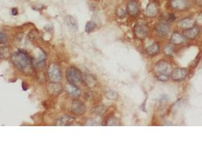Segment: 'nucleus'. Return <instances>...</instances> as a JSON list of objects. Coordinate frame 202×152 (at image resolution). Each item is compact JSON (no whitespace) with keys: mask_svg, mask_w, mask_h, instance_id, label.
I'll use <instances>...</instances> for the list:
<instances>
[{"mask_svg":"<svg viewBox=\"0 0 202 152\" xmlns=\"http://www.w3.org/2000/svg\"><path fill=\"white\" fill-rule=\"evenodd\" d=\"M12 60L15 67L20 71H26L30 67V58L25 52L18 51L12 55Z\"/></svg>","mask_w":202,"mask_h":152,"instance_id":"1","label":"nucleus"},{"mask_svg":"<svg viewBox=\"0 0 202 152\" xmlns=\"http://www.w3.org/2000/svg\"><path fill=\"white\" fill-rule=\"evenodd\" d=\"M154 73L159 81H166L171 74V65L166 61L161 60L156 64L154 67Z\"/></svg>","mask_w":202,"mask_h":152,"instance_id":"2","label":"nucleus"},{"mask_svg":"<svg viewBox=\"0 0 202 152\" xmlns=\"http://www.w3.org/2000/svg\"><path fill=\"white\" fill-rule=\"evenodd\" d=\"M66 78L69 83L76 85L81 81L83 76L81 73L78 71V69L74 67H69L66 70Z\"/></svg>","mask_w":202,"mask_h":152,"instance_id":"3","label":"nucleus"},{"mask_svg":"<svg viewBox=\"0 0 202 152\" xmlns=\"http://www.w3.org/2000/svg\"><path fill=\"white\" fill-rule=\"evenodd\" d=\"M48 74L49 76H50V78L53 82L59 81L61 80V78H62L60 67L55 63L51 64L50 65L48 69Z\"/></svg>","mask_w":202,"mask_h":152,"instance_id":"4","label":"nucleus"},{"mask_svg":"<svg viewBox=\"0 0 202 152\" xmlns=\"http://www.w3.org/2000/svg\"><path fill=\"white\" fill-rule=\"evenodd\" d=\"M135 34L138 39H144L148 34V27L144 22H139L135 26Z\"/></svg>","mask_w":202,"mask_h":152,"instance_id":"5","label":"nucleus"},{"mask_svg":"<svg viewBox=\"0 0 202 152\" xmlns=\"http://www.w3.org/2000/svg\"><path fill=\"white\" fill-rule=\"evenodd\" d=\"M187 74H188V70L186 68H179L173 70L171 72L170 76L173 81H182L184 78H185Z\"/></svg>","mask_w":202,"mask_h":152,"instance_id":"6","label":"nucleus"},{"mask_svg":"<svg viewBox=\"0 0 202 152\" xmlns=\"http://www.w3.org/2000/svg\"><path fill=\"white\" fill-rule=\"evenodd\" d=\"M71 110L77 115H82L86 111V106L80 100H75L72 102L71 104Z\"/></svg>","mask_w":202,"mask_h":152,"instance_id":"7","label":"nucleus"},{"mask_svg":"<svg viewBox=\"0 0 202 152\" xmlns=\"http://www.w3.org/2000/svg\"><path fill=\"white\" fill-rule=\"evenodd\" d=\"M199 33V29L198 27L194 26V27H191V28L186 29L184 30L183 32V36L185 38L188 40H194L196 36L198 35Z\"/></svg>","mask_w":202,"mask_h":152,"instance_id":"8","label":"nucleus"},{"mask_svg":"<svg viewBox=\"0 0 202 152\" xmlns=\"http://www.w3.org/2000/svg\"><path fill=\"white\" fill-rule=\"evenodd\" d=\"M65 89L66 91L68 92V94L70 96L74 97H80L81 92H80V90L77 87L75 86V85H73V84L68 83V85L65 87Z\"/></svg>","mask_w":202,"mask_h":152,"instance_id":"9","label":"nucleus"},{"mask_svg":"<svg viewBox=\"0 0 202 152\" xmlns=\"http://www.w3.org/2000/svg\"><path fill=\"white\" fill-rule=\"evenodd\" d=\"M156 30L158 35H159L160 36H167L170 30L169 25L167 23H159L156 27Z\"/></svg>","mask_w":202,"mask_h":152,"instance_id":"10","label":"nucleus"},{"mask_svg":"<svg viewBox=\"0 0 202 152\" xmlns=\"http://www.w3.org/2000/svg\"><path fill=\"white\" fill-rule=\"evenodd\" d=\"M127 12L129 15H132V16H135L138 15L139 12V6H138V3L133 0L129 2L127 5Z\"/></svg>","mask_w":202,"mask_h":152,"instance_id":"11","label":"nucleus"},{"mask_svg":"<svg viewBox=\"0 0 202 152\" xmlns=\"http://www.w3.org/2000/svg\"><path fill=\"white\" fill-rule=\"evenodd\" d=\"M171 5L176 10H184L188 6V2L186 0H172Z\"/></svg>","mask_w":202,"mask_h":152,"instance_id":"12","label":"nucleus"},{"mask_svg":"<svg viewBox=\"0 0 202 152\" xmlns=\"http://www.w3.org/2000/svg\"><path fill=\"white\" fill-rule=\"evenodd\" d=\"M185 38L183 35L180 34L179 33H173L171 36L170 42L173 45H177V44H182L185 42Z\"/></svg>","mask_w":202,"mask_h":152,"instance_id":"13","label":"nucleus"},{"mask_svg":"<svg viewBox=\"0 0 202 152\" xmlns=\"http://www.w3.org/2000/svg\"><path fill=\"white\" fill-rule=\"evenodd\" d=\"M49 91L53 95H58L62 91V86L57 82H53L49 86Z\"/></svg>","mask_w":202,"mask_h":152,"instance_id":"14","label":"nucleus"},{"mask_svg":"<svg viewBox=\"0 0 202 152\" xmlns=\"http://www.w3.org/2000/svg\"><path fill=\"white\" fill-rule=\"evenodd\" d=\"M157 6L155 3L150 2L147 5V9H146V14L149 17H154L157 14Z\"/></svg>","mask_w":202,"mask_h":152,"instance_id":"15","label":"nucleus"},{"mask_svg":"<svg viewBox=\"0 0 202 152\" xmlns=\"http://www.w3.org/2000/svg\"><path fill=\"white\" fill-rule=\"evenodd\" d=\"M194 24H195V22H194V21L192 19V18H185V19L182 20V21H180L179 25H180V27H182V28L186 30V29L191 28V27H194Z\"/></svg>","mask_w":202,"mask_h":152,"instance_id":"16","label":"nucleus"},{"mask_svg":"<svg viewBox=\"0 0 202 152\" xmlns=\"http://www.w3.org/2000/svg\"><path fill=\"white\" fill-rule=\"evenodd\" d=\"M65 23H66L67 25H68L70 28L72 29V30H77V27H78L76 19L74 17L71 16V15H68V16L65 18Z\"/></svg>","mask_w":202,"mask_h":152,"instance_id":"17","label":"nucleus"},{"mask_svg":"<svg viewBox=\"0 0 202 152\" xmlns=\"http://www.w3.org/2000/svg\"><path fill=\"white\" fill-rule=\"evenodd\" d=\"M158 51H159V46H158L157 43H155L152 45L149 46L147 49V53L149 55H151V56L156 55L158 53Z\"/></svg>","mask_w":202,"mask_h":152,"instance_id":"18","label":"nucleus"},{"mask_svg":"<svg viewBox=\"0 0 202 152\" xmlns=\"http://www.w3.org/2000/svg\"><path fill=\"white\" fill-rule=\"evenodd\" d=\"M95 27L96 24L94 21H88L86 24V26H85V31H86L87 33H91V32H92L93 30L95 29Z\"/></svg>","mask_w":202,"mask_h":152,"instance_id":"19","label":"nucleus"},{"mask_svg":"<svg viewBox=\"0 0 202 152\" xmlns=\"http://www.w3.org/2000/svg\"><path fill=\"white\" fill-rule=\"evenodd\" d=\"M173 51H174V46H173V43L166 45L163 50L164 53L166 55H168V56H170V55L173 54Z\"/></svg>","mask_w":202,"mask_h":152,"instance_id":"20","label":"nucleus"},{"mask_svg":"<svg viewBox=\"0 0 202 152\" xmlns=\"http://www.w3.org/2000/svg\"><path fill=\"white\" fill-rule=\"evenodd\" d=\"M85 82H86V84H87L89 86H92V85H94V84H95V81H96L94 80V78L92 77L91 75H87L85 76Z\"/></svg>","mask_w":202,"mask_h":152,"instance_id":"21","label":"nucleus"},{"mask_svg":"<svg viewBox=\"0 0 202 152\" xmlns=\"http://www.w3.org/2000/svg\"><path fill=\"white\" fill-rule=\"evenodd\" d=\"M106 96H107V97H109V99H112V100H115V99H116L117 97H118L116 93L112 91H109V92L106 94Z\"/></svg>","mask_w":202,"mask_h":152,"instance_id":"22","label":"nucleus"},{"mask_svg":"<svg viewBox=\"0 0 202 152\" xmlns=\"http://www.w3.org/2000/svg\"><path fill=\"white\" fill-rule=\"evenodd\" d=\"M7 41V36L4 33L0 31V43H4Z\"/></svg>","mask_w":202,"mask_h":152,"instance_id":"23","label":"nucleus"},{"mask_svg":"<svg viewBox=\"0 0 202 152\" xmlns=\"http://www.w3.org/2000/svg\"><path fill=\"white\" fill-rule=\"evenodd\" d=\"M118 15L120 17V18H125L126 15V12L125 9H118Z\"/></svg>","mask_w":202,"mask_h":152,"instance_id":"24","label":"nucleus"},{"mask_svg":"<svg viewBox=\"0 0 202 152\" xmlns=\"http://www.w3.org/2000/svg\"><path fill=\"white\" fill-rule=\"evenodd\" d=\"M118 124V119L116 118H112L111 119H109V121L108 122V125L109 126H117Z\"/></svg>","mask_w":202,"mask_h":152,"instance_id":"25","label":"nucleus"},{"mask_svg":"<svg viewBox=\"0 0 202 152\" xmlns=\"http://www.w3.org/2000/svg\"><path fill=\"white\" fill-rule=\"evenodd\" d=\"M12 14L13 15H17L18 14V9H16V8H13V9H12Z\"/></svg>","mask_w":202,"mask_h":152,"instance_id":"26","label":"nucleus"},{"mask_svg":"<svg viewBox=\"0 0 202 152\" xmlns=\"http://www.w3.org/2000/svg\"><path fill=\"white\" fill-rule=\"evenodd\" d=\"M175 19H176V17H175L174 15H169L168 18V21H172L173 22Z\"/></svg>","mask_w":202,"mask_h":152,"instance_id":"27","label":"nucleus"},{"mask_svg":"<svg viewBox=\"0 0 202 152\" xmlns=\"http://www.w3.org/2000/svg\"><path fill=\"white\" fill-rule=\"evenodd\" d=\"M197 3H198L200 5L202 6V0H197Z\"/></svg>","mask_w":202,"mask_h":152,"instance_id":"28","label":"nucleus"},{"mask_svg":"<svg viewBox=\"0 0 202 152\" xmlns=\"http://www.w3.org/2000/svg\"><path fill=\"white\" fill-rule=\"evenodd\" d=\"M94 1H99V0H94Z\"/></svg>","mask_w":202,"mask_h":152,"instance_id":"29","label":"nucleus"}]
</instances>
